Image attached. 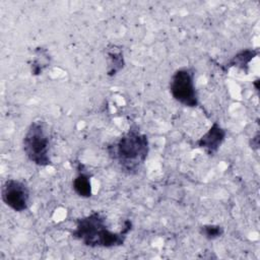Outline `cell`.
I'll list each match as a JSON object with an SVG mask.
<instances>
[{"label":"cell","mask_w":260,"mask_h":260,"mask_svg":"<svg viewBox=\"0 0 260 260\" xmlns=\"http://www.w3.org/2000/svg\"><path fill=\"white\" fill-rule=\"evenodd\" d=\"M132 230V222L125 220L121 231H111L105 216L98 211H93L76 220L75 229L71 236L90 248H115L122 246L128 233Z\"/></svg>","instance_id":"1"},{"label":"cell","mask_w":260,"mask_h":260,"mask_svg":"<svg viewBox=\"0 0 260 260\" xmlns=\"http://www.w3.org/2000/svg\"><path fill=\"white\" fill-rule=\"evenodd\" d=\"M107 149L111 158L117 161L124 173L134 175L137 174L147 158L149 141L147 135L140 132L137 127H130Z\"/></svg>","instance_id":"2"},{"label":"cell","mask_w":260,"mask_h":260,"mask_svg":"<svg viewBox=\"0 0 260 260\" xmlns=\"http://www.w3.org/2000/svg\"><path fill=\"white\" fill-rule=\"evenodd\" d=\"M23 152L27 159L39 167L52 164L50 157V138L43 121H34L22 138Z\"/></svg>","instance_id":"3"},{"label":"cell","mask_w":260,"mask_h":260,"mask_svg":"<svg viewBox=\"0 0 260 260\" xmlns=\"http://www.w3.org/2000/svg\"><path fill=\"white\" fill-rule=\"evenodd\" d=\"M170 92L181 105L196 108L199 101L194 83V72L187 67L177 69L170 79Z\"/></svg>","instance_id":"4"},{"label":"cell","mask_w":260,"mask_h":260,"mask_svg":"<svg viewBox=\"0 0 260 260\" xmlns=\"http://www.w3.org/2000/svg\"><path fill=\"white\" fill-rule=\"evenodd\" d=\"M3 203L15 212L25 211L29 207L30 192L27 185L17 179H7L1 188Z\"/></svg>","instance_id":"5"},{"label":"cell","mask_w":260,"mask_h":260,"mask_svg":"<svg viewBox=\"0 0 260 260\" xmlns=\"http://www.w3.org/2000/svg\"><path fill=\"white\" fill-rule=\"evenodd\" d=\"M225 136L226 131L217 122H214L207 132H205L196 141V144L199 148L204 149L208 155H213L219 149L220 145L225 139Z\"/></svg>","instance_id":"6"},{"label":"cell","mask_w":260,"mask_h":260,"mask_svg":"<svg viewBox=\"0 0 260 260\" xmlns=\"http://www.w3.org/2000/svg\"><path fill=\"white\" fill-rule=\"evenodd\" d=\"M72 188L73 191L81 198H88L92 194L90 176L85 172L81 164H78L77 166V175L72 181Z\"/></svg>","instance_id":"7"},{"label":"cell","mask_w":260,"mask_h":260,"mask_svg":"<svg viewBox=\"0 0 260 260\" xmlns=\"http://www.w3.org/2000/svg\"><path fill=\"white\" fill-rule=\"evenodd\" d=\"M258 55V51L254 49H243L239 51L235 56L232 57V59L222 66V69L224 71L229 70L232 67H237L239 69L244 70L245 72H248L249 63Z\"/></svg>","instance_id":"8"},{"label":"cell","mask_w":260,"mask_h":260,"mask_svg":"<svg viewBox=\"0 0 260 260\" xmlns=\"http://www.w3.org/2000/svg\"><path fill=\"white\" fill-rule=\"evenodd\" d=\"M107 74L108 76H115L118 72H120L125 66V60L123 51L117 46H112V48L107 49Z\"/></svg>","instance_id":"9"},{"label":"cell","mask_w":260,"mask_h":260,"mask_svg":"<svg viewBox=\"0 0 260 260\" xmlns=\"http://www.w3.org/2000/svg\"><path fill=\"white\" fill-rule=\"evenodd\" d=\"M50 63H51V58L48 50L42 47H38L34 51V60L30 65L31 74L32 75L42 74V72L48 66H50Z\"/></svg>","instance_id":"10"},{"label":"cell","mask_w":260,"mask_h":260,"mask_svg":"<svg viewBox=\"0 0 260 260\" xmlns=\"http://www.w3.org/2000/svg\"><path fill=\"white\" fill-rule=\"evenodd\" d=\"M200 234L207 240H215L222 236L223 228L219 224H203L199 228Z\"/></svg>","instance_id":"11"}]
</instances>
